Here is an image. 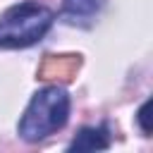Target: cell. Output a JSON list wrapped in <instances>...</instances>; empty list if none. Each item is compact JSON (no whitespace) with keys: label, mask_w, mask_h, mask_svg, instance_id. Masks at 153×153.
<instances>
[{"label":"cell","mask_w":153,"mask_h":153,"mask_svg":"<svg viewBox=\"0 0 153 153\" xmlns=\"http://www.w3.org/2000/svg\"><path fill=\"white\" fill-rule=\"evenodd\" d=\"M69 117V96L60 86H45L33 93L19 120V136L26 141H38L60 127H65Z\"/></svg>","instance_id":"cell-1"},{"label":"cell","mask_w":153,"mask_h":153,"mask_svg":"<svg viewBox=\"0 0 153 153\" xmlns=\"http://www.w3.org/2000/svg\"><path fill=\"white\" fill-rule=\"evenodd\" d=\"M53 12L38 2H19L0 14V48H26L41 41L50 24Z\"/></svg>","instance_id":"cell-2"},{"label":"cell","mask_w":153,"mask_h":153,"mask_svg":"<svg viewBox=\"0 0 153 153\" xmlns=\"http://www.w3.org/2000/svg\"><path fill=\"white\" fill-rule=\"evenodd\" d=\"M105 0H65L60 10V19L72 26H88L96 14L103 10Z\"/></svg>","instance_id":"cell-3"},{"label":"cell","mask_w":153,"mask_h":153,"mask_svg":"<svg viewBox=\"0 0 153 153\" xmlns=\"http://www.w3.org/2000/svg\"><path fill=\"white\" fill-rule=\"evenodd\" d=\"M108 146L110 141L105 127H84L69 143V151H103Z\"/></svg>","instance_id":"cell-4"},{"label":"cell","mask_w":153,"mask_h":153,"mask_svg":"<svg viewBox=\"0 0 153 153\" xmlns=\"http://www.w3.org/2000/svg\"><path fill=\"white\" fill-rule=\"evenodd\" d=\"M76 67H79V57H74V55L48 57L45 65L41 67V79H53V76H57V74H60V79H69Z\"/></svg>","instance_id":"cell-5"},{"label":"cell","mask_w":153,"mask_h":153,"mask_svg":"<svg viewBox=\"0 0 153 153\" xmlns=\"http://www.w3.org/2000/svg\"><path fill=\"white\" fill-rule=\"evenodd\" d=\"M151 100H146L141 108H139V124H141V129H143V134H151V124H148V112H151Z\"/></svg>","instance_id":"cell-6"}]
</instances>
